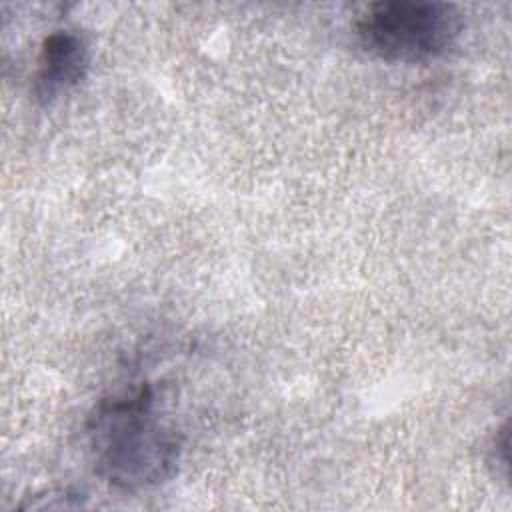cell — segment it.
I'll use <instances>...</instances> for the list:
<instances>
[{
	"instance_id": "obj_1",
	"label": "cell",
	"mask_w": 512,
	"mask_h": 512,
	"mask_svg": "<svg viewBox=\"0 0 512 512\" xmlns=\"http://www.w3.org/2000/svg\"><path fill=\"white\" fill-rule=\"evenodd\" d=\"M86 440L94 472L120 492L168 482L182 456V436L162 414L148 382L100 398L88 414Z\"/></svg>"
},
{
	"instance_id": "obj_2",
	"label": "cell",
	"mask_w": 512,
	"mask_h": 512,
	"mask_svg": "<svg viewBox=\"0 0 512 512\" xmlns=\"http://www.w3.org/2000/svg\"><path fill=\"white\" fill-rule=\"evenodd\" d=\"M460 32V14L452 4L390 0L366 6L354 34L360 48L390 64H420L450 50Z\"/></svg>"
},
{
	"instance_id": "obj_3",
	"label": "cell",
	"mask_w": 512,
	"mask_h": 512,
	"mask_svg": "<svg viewBox=\"0 0 512 512\" xmlns=\"http://www.w3.org/2000/svg\"><path fill=\"white\" fill-rule=\"evenodd\" d=\"M90 68V48L76 30L50 32L36 56L32 94L38 102L50 104L78 86Z\"/></svg>"
}]
</instances>
